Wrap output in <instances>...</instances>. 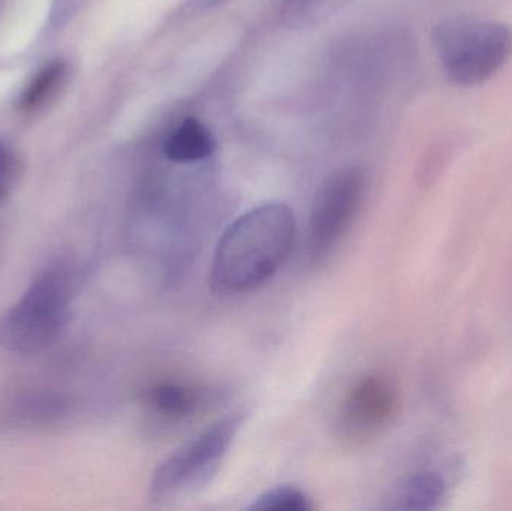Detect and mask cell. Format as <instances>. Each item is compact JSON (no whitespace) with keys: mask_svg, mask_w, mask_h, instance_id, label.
Masks as SVG:
<instances>
[{"mask_svg":"<svg viewBox=\"0 0 512 511\" xmlns=\"http://www.w3.org/2000/svg\"><path fill=\"white\" fill-rule=\"evenodd\" d=\"M297 236L294 212L273 201L243 213L222 234L210 285L225 296L249 293L270 281L288 260Z\"/></svg>","mask_w":512,"mask_h":511,"instance_id":"1","label":"cell"},{"mask_svg":"<svg viewBox=\"0 0 512 511\" xmlns=\"http://www.w3.org/2000/svg\"><path fill=\"white\" fill-rule=\"evenodd\" d=\"M75 276L63 266L39 273L0 321V345L8 353L33 356L53 347L68 327Z\"/></svg>","mask_w":512,"mask_h":511,"instance_id":"2","label":"cell"},{"mask_svg":"<svg viewBox=\"0 0 512 511\" xmlns=\"http://www.w3.org/2000/svg\"><path fill=\"white\" fill-rule=\"evenodd\" d=\"M433 47L451 83L480 86L495 77L512 54V30L501 21L453 15L432 32Z\"/></svg>","mask_w":512,"mask_h":511,"instance_id":"3","label":"cell"},{"mask_svg":"<svg viewBox=\"0 0 512 511\" xmlns=\"http://www.w3.org/2000/svg\"><path fill=\"white\" fill-rule=\"evenodd\" d=\"M243 422V414H230L171 453L153 473L150 483L152 500L164 503L207 485L218 473L222 461L242 429Z\"/></svg>","mask_w":512,"mask_h":511,"instance_id":"4","label":"cell"},{"mask_svg":"<svg viewBox=\"0 0 512 511\" xmlns=\"http://www.w3.org/2000/svg\"><path fill=\"white\" fill-rule=\"evenodd\" d=\"M369 177L361 167H345L325 179L309 221L310 260L318 264L336 251L366 200Z\"/></svg>","mask_w":512,"mask_h":511,"instance_id":"5","label":"cell"},{"mask_svg":"<svg viewBox=\"0 0 512 511\" xmlns=\"http://www.w3.org/2000/svg\"><path fill=\"white\" fill-rule=\"evenodd\" d=\"M399 393L390 378L366 375L349 390L337 411L334 431L342 443L358 446L378 437L394 419Z\"/></svg>","mask_w":512,"mask_h":511,"instance_id":"6","label":"cell"},{"mask_svg":"<svg viewBox=\"0 0 512 511\" xmlns=\"http://www.w3.org/2000/svg\"><path fill=\"white\" fill-rule=\"evenodd\" d=\"M216 138L201 120L188 117L171 131L165 140V158L176 164H192L210 158L216 150Z\"/></svg>","mask_w":512,"mask_h":511,"instance_id":"7","label":"cell"},{"mask_svg":"<svg viewBox=\"0 0 512 511\" xmlns=\"http://www.w3.org/2000/svg\"><path fill=\"white\" fill-rule=\"evenodd\" d=\"M69 74V63L60 57L42 65L21 89L17 98L18 111L23 114H35L44 110L66 86Z\"/></svg>","mask_w":512,"mask_h":511,"instance_id":"8","label":"cell"},{"mask_svg":"<svg viewBox=\"0 0 512 511\" xmlns=\"http://www.w3.org/2000/svg\"><path fill=\"white\" fill-rule=\"evenodd\" d=\"M201 393L177 383H159L143 393V404L156 416L167 420H185L200 407Z\"/></svg>","mask_w":512,"mask_h":511,"instance_id":"9","label":"cell"},{"mask_svg":"<svg viewBox=\"0 0 512 511\" xmlns=\"http://www.w3.org/2000/svg\"><path fill=\"white\" fill-rule=\"evenodd\" d=\"M445 495V482L438 474L423 471L412 474L394 492L390 509L403 511L432 510Z\"/></svg>","mask_w":512,"mask_h":511,"instance_id":"10","label":"cell"},{"mask_svg":"<svg viewBox=\"0 0 512 511\" xmlns=\"http://www.w3.org/2000/svg\"><path fill=\"white\" fill-rule=\"evenodd\" d=\"M354 0H283L280 17L288 29L306 30L327 21Z\"/></svg>","mask_w":512,"mask_h":511,"instance_id":"11","label":"cell"},{"mask_svg":"<svg viewBox=\"0 0 512 511\" xmlns=\"http://www.w3.org/2000/svg\"><path fill=\"white\" fill-rule=\"evenodd\" d=\"M249 511H310L312 500L306 492L294 486H277L262 492L246 507Z\"/></svg>","mask_w":512,"mask_h":511,"instance_id":"12","label":"cell"},{"mask_svg":"<svg viewBox=\"0 0 512 511\" xmlns=\"http://www.w3.org/2000/svg\"><path fill=\"white\" fill-rule=\"evenodd\" d=\"M65 413V401L56 395H32L17 405V416L36 422L56 419Z\"/></svg>","mask_w":512,"mask_h":511,"instance_id":"13","label":"cell"},{"mask_svg":"<svg viewBox=\"0 0 512 511\" xmlns=\"http://www.w3.org/2000/svg\"><path fill=\"white\" fill-rule=\"evenodd\" d=\"M21 162L14 150L0 140V201L6 200L20 182Z\"/></svg>","mask_w":512,"mask_h":511,"instance_id":"14","label":"cell"},{"mask_svg":"<svg viewBox=\"0 0 512 511\" xmlns=\"http://www.w3.org/2000/svg\"><path fill=\"white\" fill-rule=\"evenodd\" d=\"M230 2V0H192L183 8L182 15H198L200 12H206L207 9L215 8L222 3Z\"/></svg>","mask_w":512,"mask_h":511,"instance_id":"15","label":"cell"}]
</instances>
